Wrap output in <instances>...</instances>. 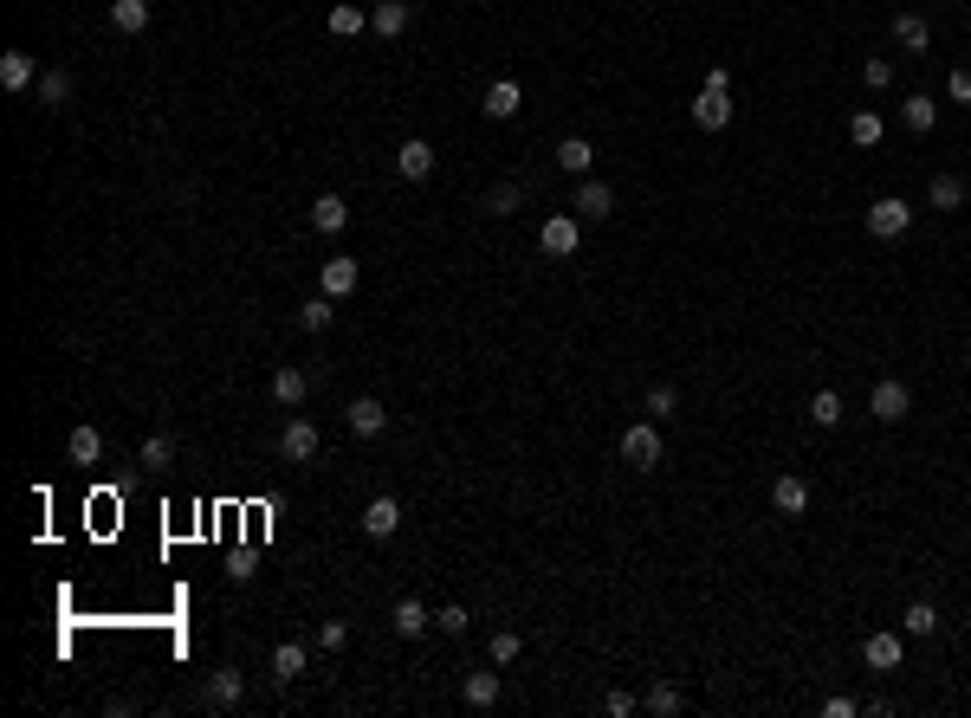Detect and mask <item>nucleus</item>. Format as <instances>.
Returning <instances> with one entry per match:
<instances>
[{"mask_svg":"<svg viewBox=\"0 0 971 718\" xmlns=\"http://www.w3.org/2000/svg\"><path fill=\"white\" fill-rule=\"evenodd\" d=\"M907 408H913V389H907V382H874V395H868V414H874V421L894 427V421H907Z\"/></svg>","mask_w":971,"mask_h":718,"instance_id":"nucleus-4","label":"nucleus"},{"mask_svg":"<svg viewBox=\"0 0 971 718\" xmlns=\"http://www.w3.org/2000/svg\"><path fill=\"white\" fill-rule=\"evenodd\" d=\"M428 628H434V615L421 609L415 596H402V602H395V634H402V641H415V634H428Z\"/></svg>","mask_w":971,"mask_h":718,"instance_id":"nucleus-23","label":"nucleus"},{"mask_svg":"<svg viewBox=\"0 0 971 718\" xmlns=\"http://www.w3.org/2000/svg\"><path fill=\"white\" fill-rule=\"evenodd\" d=\"M395 175H402V182H428V175H434V143L408 136V143L395 149Z\"/></svg>","mask_w":971,"mask_h":718,"instance_id":"nucleus-6","label":"nucleus"},{"mask_svg":"<svg viewBox=\"0 0 971 718\" xmlns=\"http://www.w3.org/2000/svg\"><path fill=\"white\" fill-rule=\"evenodd\" d=\"M298 673H305V647L279 641V647H272V680H298Z\"/></svg>","mask_w":971,"mask_h":718,"instance_id":"nucleus-29","label":"nucleus"},{"mask_svg":"<svg viewBox=\"0 0 971 718\" xmlns=\"http://www.w3.org/2000/svg\"><path fill=\"white\" fill-rule=\"evenodd\" d=\"M434 628H447V634H467V609H460V602H447V609L434 615Z\"/></svg>","mask_w":971,"mask_h":718,"instance_id":"nucleus-41","label":"nucleus"},{"mask_svg":"<svg viewBox=\"0 0 971 718\" xmlns=\"http://www.w3.org/2000/svg\"><path fill=\"white\" fill-rule=\"evenodd\" d=\"M622 460L641 466V473H648V466H661V427H654V421H635L622 434Z\"/></svg>","mask_w":971,"mask_h":718,"instance_id":"nucleus-2","label":"nucleus"},{"mask_svg":"<svg viewBox=\"0 0 971 718\" xmlns=\"http://www.w3.org/2000/svg\"><path fill=\"white\" fill-rule=\"evenodd\" d=\"M65 453H72V466H98L104 460V434L98 427H72V434H65Z\"/></svg>","mask_w":971,"mask_h":718,"instance_id":"nucleus-17","label":"nucleus"},{"mask_svg":"<svg viewBox=\"0 0 971 718\" xmlns=\"http://www.w3.org/2000/svg\"><path fill=\"white\" fill-rule=\"evenodd\" d=\"M499 693H505L499 673H473V680H467V706L473 712H492V706H499Z\"/></svg>","mask_w":971,"mask_h":718,"instance_id":"nucleus-27","label":"nucleus"},{"mask_svg":"<svg viewBox=\"0 0 971 718\" xmlns=\"http://www.w3.org/2000/svg\"><path fill=\"white\" fill-rule=\"evenodd\" d=\"M0 85H7V91L39 85V65H33V52H0Z\"/></svg>","mask_w":971,"mask_h":718,"instance_id":"nucleus-15","label":"nucleus"},{"mask_svg":"<svg viewBox=\"0 0 971 718\" xmlns=\"http://www.w3.org/2000/svg\"><path fill=\"white\" fill-rule=\"evenodd\" d=\"M693 123H700V130H726V123H732V91H706L700 85V98H693Z\"/></svg>","mask_w":971,"mask_h":718,"instance_id":"nucleus-8","label":"nucleus"},{"mask_svg":"<svg viewBox=\"0 0 971 718\" xmlns=\"http://www.w3.org/2000/svg\"><path fill=\"white\" fill-rule=\"evenodd\" d=\"M674 408H680V395L667 389V382H654V389H648V414H654V421H667Z\"/></svg>","mask_w":971,"mask_h":718,"instance_id":"nucleus-38","label":"nucleus"},{"mask_svg":"<svg viewBox=\"0 0 971 718\" xmlns=\"http://www.w3.org/2000/svg\"><path fill=\"white\" fill-rule=\"evenodd\" d=\"M946 91H952V98H959V104H971V72H965V65H959V72L946 78Z\"/></svg>","mask_w":971,"mask_h":718,"instance_id":"nucleus-44","label":"nucleus"},{"mask_svg":"<svg viewBox=\"0 0 971 718\" xmlns=\"http://www.w3.org/2000/svg\"><path fill=\"white\" fill-rule=\"evenodd\" d=\"M111 26H117V33H143V26H149V0H111Z\"/></svg>","mask_w":971,"mask_h":718,"instance_id":"nucleus-28","label":"nucleus"},{"mask_svg":"<svg viewBox=\"0 0 971 718\" xmlns=\"http://www.w3.org/2000/svg\"><path fill=\"white\" fill-rule=\"evenodd\" d=\"M480 110H486L492 123H505V117H518V110H525V91H518L512 78H492V85H486V98H480Z\"/></svg>","mask_w":971,"mask_h":718,"instance_id":"nucleus-7","label":"nucleus"},{"mask_svg":"<svg viewBox=\"0 0 971 718\" xmlns=\"http://www.w3.org/2000/svg\"><path fill=\"white\" fill-rule=\"evenodd\" d=\"M201 699H208V712H234L240 699H246V673H240V667H214V673H208V693H201Z\"/></svg>","mask_w":971,"mask_h":718,"instance_id":"nucleus-3","label":"nucleus"},{"mask_svg":"<svg viewBox=\"0 0 971 718\" xmlns=\"http://www.w3.org/2000/svg\"><path fill=\"white\" fill-rule=\"evenodd\" d=\"M913 227V201H900V195H881L868 207V233L874 240H900V233Z\"/></svg>","mask_w":971,"mask_h":718,"instance_id":"nucleus-1","label":"nucleus"},{"mask_svg":"<svg viewBox=\"0 0 971 718\" xmlns=\"http://www.w3.org/2000/svg\"><path fill=\"white\" fill-rule=\"evenodd\" d=\"M926 207H939V214H959V207H965V182H959V175H933V188H926Z\"/></svg>","mask_w":971,"mask_h":718,"instance_id":"nucleus-22","label":"nucleus"},{"mask_svg":"<svg viewBox=\"0 0 971 718\" xmlns=\"http://www.w3.org/2000/svg\"><path fill=\"white\" fill-rule=\"evenodd\" d=\"M363 531L369 537H395V531H402V505H395L389 492H376V499L363 505Z\"/></svg>","mask_w":971,"mask_h":718,"instance_id":"nucleus-9","label":"nucleus"},{"mask_svg":"<svg viewBox=\"0 0 971 718\" xmlns=\"http://www.w3.org/2000/svg\"><path fill=\"white\" fill-rule=\"evenodd\" d=\"M810 414H816V427H836V421H842V395H836V389H816Z\"/></svg>","mask_w":971,"mask_h":718,"instance_id":"nucleus-35","label":"nucleus"},{"mask_svg":"<svg viewBox=\"0 0 971 718\" xmlns=\"http://www.w3.org/2000/svg\"><path fill=\"white\" fill-rule=\"evenodd\" d=\"M408 26V0H376V13H369V33L376 39H395Z\"/></svg>","mask_w":971,"mask_h":718,"instance_id":"nucleus-20","label":"nucleus"},{"mask_svg":"<svg viewBox=\"0 0 971 718\" xmlns=\"http://www.w3.org/2000/svg\"><path fill=\"white\" fill-rule=\"evenodd\" d=\"M382 427H389V408H382L376 395H357V402H350V434H382Z\"/></svg>","mask_w":971,"mask_h":718,"instance_id":"nucleus-18","label":"nucleus"},{"mask_svg":"<svg viewBox=\"0 0 971 718\" xmlns=\"http://www.w3.org/2000/svg\"><path fill=\"white\" fill-rule=\"evenodd\" d=\"M518 654H525V641H518L512 628H499V634H492V667H512Z\"/></svg>","mask_w":971,"mask_h":718,"instance_id":"nucleus-36","label":"nucleus"},{"mask_svg":"<svg viewBox=\"0 0 971 718\" xmlns=\"http://www.w3.org/2000/svg\"><path fill=\"white\" fill-rule=\"evenodd\" d=\"M318 647H324V654H344V647H350V628H344V621H324V628H318Z\"/></svg>","mask_w":971,"mask_h":718,"instance_id":"nucleus-39","label":"nucleus"},{"mask_svg":"<svg viewBox=\"0 0 971 718\" xmlns=\"http://www.w3.org/2000/svg\"><path fill=\"white\" fill-rule=\"evenodd\" d=\"M861 654H868V667L894 673L900 667V634H868V641H861Z\"/></svg>","mask_w":971,"mask_h":718,"instance_id":"nucleus-25","label":"nucleus"},{"mask_svg":"<svg viewBox=\"0 0 971 718\" xmlns=\"http://www.w3.org/2000/svg\"><path fill=\"white\" fill-rule=\"evenodd\" d=\"M881 136H887V123H881V117H874V110H855V117H849V143H861V149H874V143H881Z\"/></svg>","mask_w":971,"mask_h":718,"instance_id":"nucleus-31","label":"nucleus"},{"mask_svg":"<svg viewBox=\"0 0 971 718\" xmlns=\"http://www.w3.org/2000/svg\"><path fill=\"white\" fill-rule=\"evenodd\" d=\"M894 46L913 52V59H926V46H933V26H926L920 13H894Z\"/></svg>","mask_w":971,"mask_h":718,"instance_id":"nucleus-10","label":"nucleus"},{"mask_svg":"<svg viewBox=\"0 0 971 718\" xmlns=\"http://www.w3.org/2000/svg\"><path fill=\"white\" fill-rule=\"evenodd\" d=\"M39 104H46V110L72 104V72H39Z\"/></svg>","mask_w":971,"mask_h":718,"instance_id":"nucleus-26","label":"nucleus"},{"mask_svg":"<svg viewBox=\"0 0 971 718\" xmlns=\"http://www.w3.org/2000/svg\"><path fill=\"white\" fill-rule=\"evenodd\" d=\"M305 395H311V376H305L298 363H285L279 376H272V402H279V408H298Z\"/></svg>","mask_w":971,"mask_h":718,"instance_id":"nucleus-12","label":"nucleus"},{"mask_svg":"<svg viewBox=\"0 0 971 718\" xmlns=\"http://www.w3.org/2000/svg\"><path fill=\"white\" fill-rule=\"evenodd\" d=\"M331 317H337V298H311V305L298 311V324H305V330H331Z\"/></svg>","mask_w":971,"mask_h":718,"instance_id":"nucleus-34","label":"nucleus"},{"mask_svg":"<svg viewBox=\"0 0 971 718\" xmlns=\"http://www.w3.org/2000/svg\"><path fill=\"white\" fill-rule=\"evenodd\" d=\"M900 628H907V634H920V641H926V634L939 628V609H933V602H913V609L900 615Z\"/></svg>","mask_w":971,"mask_h":718,"instance_id":"nucleus-33","label":"nucleus"},{"mask_svg":"<svg viewBox=\"0 0 971 718\" xmlns=\"http://www.w3.org/2000/svg\"><path fill=\"white\" fill-rule=\"evenodd\" d=\"M861 78H868V91H887V85H894V65H887V59H868V65H861Z\"/></svg>","mask_w":971,"mask_h":718,"instance_id":"nucleus-40","label":"nucleus"},{"mask_svg":"<svg viewBox=\"0 0 971 718\" xmlns=\"http://www.w3.org/2000/svg\"><path fill=\"white\" fill-rule=\"evenodd\" d=\"M609 207H615V188L609 182H583L577 188V214L583 220H609Z\"/></svg>","mask_w":971,"mask_h":718,"instance_id":"nucleus-21","label":"nucleus"},{"mask_svg":"<svg viewBox=\"0 0 971 718\" xmlns=\"http://www.w3.org/2000/svg\"><path fill=\"white\" fill-rule=\"evenodd\" d=\"M538 246H544V253H551V259H570V253H577V246H583V227H577V220H570V214H551V220H544V227H538Z\"/></svg>","mask_w":971,"mask_h":718,"instance_id":"nucleus-5","label":"nucleus"},{"mask_svg":"<svg viewBox=\"0 0 971 718\" xmlns=\"http://www.w3.org/2000/svg\"><path fill=\"white\" fill-rule=\"evenodd\" d=\"M486 207H492V214H512V207H518V188H492Z\"/></svg>","mask_w":971,"mask_h":718,"instance_id":"nucleus-42","label":"nucleus"},{"mask_svg":"<svg viewBox=\"0 0 971 718\" xmlns=\"http://www.w3.org/2000/svg\"><path fill=\"white\" fill-rule=\"evenodd\" d=\"M590 162H596L590 136H564V143H557V169L564 175H590Z\"/></svg>","mask_w":971,"mask_h":718,"instance_id":"nucleus-19","label":"nucleus"},{"mask_svg":"<svg viewBox=\"0 0 971 718\" xmlns=\"http://www.w3.org/2000/svg\"><path fill=\"white\" fill-rule=\"evenodd\" d=\"M311 227H318V233H344L350 227V201L344 195H318V201H311Z\"/></svg>","mask_w":971,"mask_h":718,"instance_id":"nucleus-14","label":"nucleus"},{"mask_svg":"<svg viewBox=\"0 0 971 718\" xmlns=\"http://www.w3.org/2000/svg\"><path fill=\"white\" fill-rule=\"evenodd\" d=\"M641 706H648L654 718H674L680 706H687V693H680V686H667V680H661V686H648V699H641Z\"/></svg>","mask_w":971,"mask_h":718,"instance_id":"nucleus-30","label":"nucleus"},{"mask_svg":"<svg viewBox=\"0 0 971 718\" xmlns=\"http://www.w3.org/2000/svg\"><path fill=\"white\" fill-rule=\"evenodd\" d=\"M771 505H777L784 518H803V512H810V486H803L797 473H784V479L771 486Z\"/></svg>","mask_w":971,"mask_h":718,"instance_id":"nucleus-13","label":"nucleus"},{"mask_svg":"<svg viewBox=\"0 0 971 718\" xmlns=\"http://www.w3.org/2000/svg\"><path fill=\"white\" fill-rule=\"evenodd\" d=\"M318 285H324V298H350L357 292V259H324Z\"/></svg>","mask_w":971,"mask_h":718,"instance_id":"nucleus-16","label":"nucleus"},{"mask_svg":"<svg viewBox=\"0 0 971 718\" xmlns=\"http://www.w3.org/2000/svg\"><path fill=\"white\" fill-rule=\"evenodd\" d=\"M279 453H285V460H311V453H318V427H311V421H285L279 427Z\"/></svg>","mask_w":971,"mask_h":718,"instance_id":"nucleus-11","label":"nucleus"},{"mask_svg":"<svg viewBox=\"0 0 971 718\" xmlns=\"http://www.w3.org/2000/svg\"><path fill=\"white\" fill-rule=\"evenodd\" d=\"M900 123H907L913 136H926V130H933V123H939V104L926 98V91H913V98L900 104Z\"/></svg>","mask_w":971,"mask_h":718,"instance_id":"nucleus-24","label":"nucleus"},{"mask_svg":"<svg viewBox=\"0 0 971 718\" xmlns=\"http://www.w3.org/2000/svg\"><path fill=\"white\" fill-rule=\"evenodd\" d=\"M603 712H609V718H628V712H635V693H609Z\"/></svg>","mask_w":971,"mask_h":718,"instance_id":"nucleus-43","label":"nucleus"},{"mask_svg":"<svg viewBox=\"0 0 971 718\" xmlns=\"http://www.w3.org/2000/svg\"><path fill=\"white\" fill-rule=\"evenodd\" d=\"M169 460H175V440L169 434H149L143 440V466H169Z\"/></svg>","mask_w":971,"mask_h":718,"instance_id":"nucleus-37","label":"nucleus"},{"mask_svg":"<svg viewBox=\"0 0 971 718\" xmlns=\"http://www.w3.org/2000/svg\"><path fill=\"white\" fill-rule=\"evenodd\" d=\"M324 26H331L337 39H357L363 26H369V13H363V7H350V0H344V7H331V20H324Z\"/></svg>","mask_w":971,"mask_h":718,"instance_id":"nucleus-32","label":"nucleus"},{"mask_svg":"<svg viewBox=\"0 0 971 718\" xmlns=\"http://www.w3.org/2000/svg\"><path fill=\"white\" fill-rule=\"evenodd\" d=\"M855 712H861V706H855V699H842V693H836V699L823 706V718H855Z\"/></svg>","mask_w":971,"mask_h":718,"instance_id":"nucleus-45","label":"nucleus"}]
</instances>
